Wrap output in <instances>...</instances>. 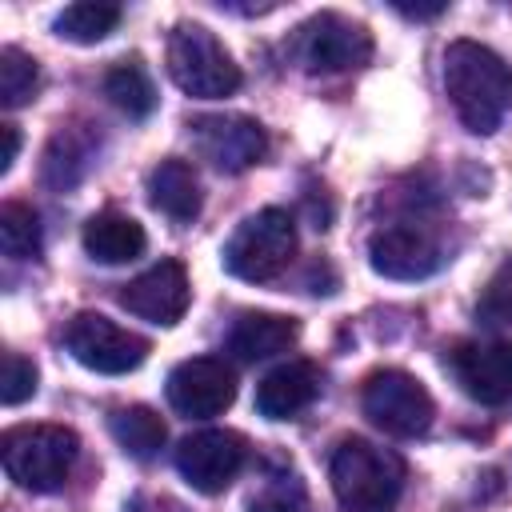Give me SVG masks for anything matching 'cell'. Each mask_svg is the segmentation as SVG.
Instances as JSON below:
<instances>
[{"label":"cell","instance_id":"8","mask_svg":"<svg viewBox=\"0 0 512 512\" xmlns=\"http://www.w3.org/2000/svg\"><path fill=\"white\" fill-rule=\"evenodd\" d=\"M64 348L88 372L124 376V372H132V368H140L148 360L152 344L140 332H128V328H120L116 320H108L100 312H80L64 328Z\"/></svg>","mask_w":512,"mask_h":512},{"label":"cell","instance_id":"3","mask_svg":"<svg viewBox=\"0 0 512 512\" xmlns=\"http://www.w3.org/2000/svg\"><path fill=\"white\" fill-rule=\"evenodd\" d=\"M80 436L64 424H16L0 436L4 472L28 492H56L72 476Z\"/></svg>","mask_w":512,"mask_h":512},{"label":"cell","instance_id":"29","mask_svg":"<svg viewBox=\"0 0 512 512\" xmlns=\"http://www.w3.org/2000/svg\"><path fill=\"white\" fill-rule=\"evenodd\" d=\"M0 140H4V148H0V176H4V172H12V164H16L20 128H16V124H0Z\"/></svg>","mask_w":512,"mask_h":512},{"label":"cell","instance_id":"21","mask_svg":"<svg viewBox=\"0 0 512 512\" xmlns=\"http://www.w3.org/2000/svg\"><path fill=\"white\" fill-rule=\"evenodd\" d=\"M120 24V8L116 4H100V0H80V4H68L56 20H52V32L68 44H100L108 32H116Z\"/></svg>","mask_w":512,"mask_h":512},{"label":"cell","instance_id":"30","mask_svg":"<svg viewBox=\"0 0 512 512\" xmlns=\"http://www.w3.org/2000/svg\"><path fill=\"white\" fill-rule=\"evenodd\" d=\"M396 12H404V16H412V20H432V16H440L444 12V4H392Z\"/></svg>","mask_w":512,"mask_h":512},{"label":"cell","instance_id":"28","mask_svg":"<svg viewBox=\"0 0 512 512\" xmlns=\"http://www.w3.org/2000/svg\"><path fill=\"white\" fill-rule=\"evenodd\" d=\"M124 512H188L180 500H172V496H156V492H140V496H132L128 504H124Z\"/></svg>","mask_w":512,"mask_h":512},{"label":"cell","instance_id":"9","mask_svg":"<svg viewBox=\"0 0 512 512\" xmlns=\"http://www.w3.org/2000/svg\"><path fill=\"white\" fill-rule=\"evenodd\" d=\"M248 464V444L240 432L232 428H204L180 440L176 448V472L200 492V496H216L224 492L240 468Z\"/></svg>","mask_w":512,"mask_h":512},{"label":"cell","instance_id":"4","mask_svg":"<svg viewBox=\"0 0 512 512\" xmlns=\"http://www.w3.org/2000/svg\"><path fill=\"white\" fill-rule=\"evenodd\" d=\"M168 76L196 100H224L240 88V68L204 24H176L168 32Z\"/></svg>","mask_w":512,"mask_h":512},{"label":"cell","instance_id":"13","mask_svg":"<svg viewBox=\"0 0 512 512\" xmlns=\"http://www.w3.org/2000/svg\"><path fill=\"white\" fill-rule=\"evenodd\" d=\"M188 300H192V284L180 260H160L120 288V304L132 316L148 324H164V328L188 312Z\"/></svg>","mask_w":512,"mask_h":512},{"label":"cell","instance_id":"23","mask_svg":"<svg viewBox=\"0 0 512 512\" xmlns=\"http://www.w3.org/2000/svg\"><path fill=\"white\" fill-rule=\"evenodd\" d=\"M0 248H4V256H12V260H32V256H40L44 232H40V216H36L28 204H20V200L0 204Z\"/></svg>","mask_w":512,"mask_h":512},{"label":"cell","instance_id":"7","mask_svg":"<svg viewBox=\"0 0 512 512\" xmlns=\"http://www.w3.org/2000/svg\"><path fill=\"white\" fill-rule=\"evenodd\" d=\"M292 52L304 64V72H312V76L352 72V68L368 64L372 36H368L364 24H356V20L340 16V12H320V16H312V20H304L296 28Z\"/></svg>","mask_w":512,"mask_h":512},{"label":"cell","instance_id":"18","mask_svg":"<svg viewBox=\"0 0 512 512\" xmlns=\"http://www.w3.org/2000/svg\"><path fill=\"white\" fill-rule=\"evenodd\" d=\"M148 200L172 216V220H192L200 212V180H196V168L188 160H160L148 176Z\"/></svg>","mask_w":512,"mask_h":512},{"label":"cell","instance_id":"15","mask_svg":"<svg viewBox=\"0 0 512 512\" xmlns=\"http://www.w3.org/2000/svg\"><path fill=\"white\" fill-rule=\"evenodd\" d=\"M316 392H320V368L312 360H288L276 364L256 384V412L268 420H292L316 400Z\"/></svg>","mask_w":512,"mask_h":512},{"label":"cell","instance_id":"10","mask_svg":"<svg viewBox=\"0 0 512 512\" xmlns=\"http://www.w3.org/2000/svg\"><path fill=\"white\" fill-rule=\"evenodd\" d=\"M368 264H372V272H380L388 280H424V276L440 272L444 248L432 228H424L416 220H396V224H384L372 232Z\"/></svg>","mask_w":512,"mask_h":512},{"label":"cell","instance_id":"12","mask_svg":"<svg viewBox=\"0 0 512 512\" xmlns=\"http://www.w3.org/2000/svg\"><path fill=\"white\" fill-rule=\"evenodd\" d=\"M188 128H192L196 152L216 172H248L268 152V136L252 116H200Z\"/></svg>","mask_w":512,"mask_h":512},{"label":"cell","instance_id":"24","mask_svg":"<svg viewBox=\"0 0 512 512\" xmlns=\"http://www.w3.org/2000/svg\"><path fill=\"white\" fill-rule=\"evenodd\" d=\"M40 68L24 48H0V104L4 108H24L36 96Z\"/></svg>","mask_w":512,"mask_h":512},{"label":"cell","instance_id":"16","mask_svg":"<svg viewBox=\"0 0 512 512\" xmlns=\"http://www.w3.org/2000/svg\"><path fill=\"white\" fill-rule=\"evenodd\" d=\"M300 336V324L292 316L280 312H244L236 316V324L228 328V352L244 364L268 360L276 352H288Z\"/></svg>","mask_w":512,"mask_h":512},{"label":"cell","instance_id":"6","mask_svg":"<svg viewBox=\"0 0 512 512\" xmlns=\"http://www.w3.org/2000/svg\"><path fill=\"white\" fill-rule=\"evenodd\" d=\"M360 408H364V416L380 432L400 436V440L424 436L432 428V416H436V404H432L428 388L412 372H404V368H380V372H372L364 380Z\"/></svg>","mask_w":512,"mask_h":512},{"label":"cell","instance_id":"19","mask_svg":"<svg viewBox=\"0 0 512 512\" xmlns=\"http://www.w3.org/2000/svg\"><path fill=\"white\" fill-rule=\"evenodd\" d=\"M108 432L112 440L132 456V460H152L164 440H168V428L164 420L148 408V404H128V408H116L108 416Z\"/></svg>","mask_w":512,"mask_h":512},{"label":"cell","instance_id":"26","mask_svg":"<svg viewBox=\"0 0 512 512\" xmlns=\"http://www.w3.org/2000/svg\"><path fill=\"white\" fill-rule=\"evenodd\" d=\"M36 380H40L36 376V364L28 356H20V352H8L4 364H0V400L8 408L24 404L28 396H36Z\"/></svg>","mask_w":512,"mask_h":512},{"label":"cell","instance_id":"2","mask_svg":"<svg viewBox=\"0 0 512 512\" xmlns=\"http://www.w3.org/2000/svg\"><path fill=\"white\" fill-rule=\"evenodd\" d=\"M328 480L344 512H392L404 492V460L392 448L348 436L332 452Z\"/></svg>","mask_w":512,"mask_h":512},{"label":"cell","instance_id":"1","mask_svg":"<svg viewBox=\"0 0 512 512\" xmlns=\"http://www.w3.org/2000/svg\"><path fill=\"white\" fill-rule=\"evenodd\" d=\"M444 92L472 136H492L512 108V64L476 40L444 48Z\"/></svg>","mask_w":512,"mask_h":512},{"label":"cell","instance_id":"17","mask_svg":"<svg viewBox=\"0 0 512 512\" xmlns=\"http://www.w3.org/2000/svg\"><path fill=\"white\" fill-rule=\"evenodd\" d=\"M80 240H84V252L96 264H128V260H136L148 248L144 224L124 216V212H96L84 224Z\"/></svg>","mask_w":512,"mask_h":512},{"label":"cell","instance_id":"25","mask_svg":"<svg viewBox=\"0 0 512 512\" xmlns=\"http://www.w3.org/2000/svg\"><path fill=\"white\" fill-rule=\"evenodd\" d=\"M248 512H308V492L296 472H268L264 484L248 496Z\"/></svg>","mask_w":512,"mask_h":512},{"label":"cell","instance_id":"20","mask_svg":"<svg viewBox=\"0 0 512 512\" xmlns=\"http://www.w3.org/2000/svg\"><path fill=\"white\" fill-rule=\"evenodd\" d=\"M88 164H92V140H88L84 132H76V128H64V132H56V136L48 140L40 176H44L48 188L64 192V188H76V184L84 180Z\"/></svg>","mask_w":512,"mask_h":512},{"label":"cell","instance_id":"14","mask_svg":"<svg viewBox=\"0 0 512 512\" xmlns=\"http://www.w3.org/2000/svg\"><path fill=\"white\" fill-rule=\"evenodd\" d=\"M452 372L480 404L512 400V344H460L452 352Z\"/></svg>","mask_w":512,"mask_h":512},{"label":"cell","instance_id":"27","mask_svg":"<svg viewBox=\"0 0 512 512\" xmlns=\"http://www.w3.org/2000/svg\"><path fill=\"white\" fill-rule=\"evenodd\" d=\"M476 316H480L484 324L512 328V272H500V276L484 288V296H480V304H476Z\"/></svg>","mask_w":512,"mask_h":512},{"label":"cell","instance_id":"5","mask_svg":"<svg viewBox=\"0 0 512 512\" xmlns=\"http://www.w3.org/2000/svg\"><path fill=\"white\" fill-rule=\"evenodd\" d=\"M296 256V220L284 208H260L224 244L220 260L236 280L264 284L280 276Z\"/></svg>","mask_w":512,"mask_h":512},{"label":"cell","instance_id":"22","mask_svg":"<svg viewBox=\"0 0 512 512\" xmlns=\"http://www.w3.org/2000/svg\"><path fill=\"white\" fill-rule=\"evenodd\" d=\"M104 96L128 116V120H144L156 108V88L148 80V72L140 68V60H120L116 68L104 72Z\"/></svg>","mask_w":512,"mask_h":512},{"label":"cell","instance_id":"11","mask_svg":"<svg viewBox=\"0 0 512 512\" xmlns=\"http://www.w3.org/2000/svg\"><path fill=\"white\" fill-rule=\"evenodd\" d=\"M168 404L188 420H208L232 408L236 372L220 356H192L168 372Z\"/></svg>","mask_w":512,"mask_h":512}]
</instances>
